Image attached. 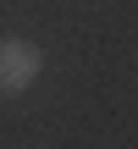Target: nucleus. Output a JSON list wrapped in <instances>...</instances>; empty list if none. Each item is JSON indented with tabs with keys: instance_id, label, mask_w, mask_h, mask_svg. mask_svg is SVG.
Listing matches in <instances>:
<instances>
[{
	"instance_id": "nucleus-1",
	"label": "nucleus",
	"mask_w": 138,
	"mask_h": 149,
	"mask_svg": "<svg viewBox=\"0 0 138 149\" xmlns=\"http://www.w3.org/2000/svg\"><path fill=\"white\" fill-rule=\"evenodd\" d=\"M44 72V50L33 39H0V100H17L39 83Z\"/></svg>"
}]
</instances>
